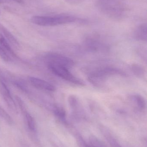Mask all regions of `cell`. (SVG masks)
I'll return each mask as SVG.
<instances>
[{
    "mask_svg": "<svg viewBox=\"0 0 147 147\" xmlns=\"http://www.w3.org/2000/svg\"><path fill=\"white\" fill-rule=\"evenodd\" d=\"M45 59L47 63L60 65L68 69L71 68L74 64L73 60L70 58L56 53H48L46 56Z\"/></svg>",
    "mask_w": 147,
    "mask_h": 147,
    "instance_id": "5b68a950",
    "label": "cell"
},
{
    "mask_svg": "<svg viewBox=\"0 0 147 147\" xmlns=\"http://www.w3.org/2000/svg\"><path fill=\"white\" fill-rule=\"evenodd\" d=\"M78 139V141L80 147H91L89 144L86 143L81 136H79Z\"/></svg>",
    "mask_w": 147,
    "mask_h": 147,
    "instance_id": "ac0fdd59",
    "label": "cell"
},
{
    "mask_svg": "<svg viewBox=\"0 0 147 147\" xmlns=\"http://www.w3.org/2000/svg\"><path fill=\"white\" fill-rule=\"evenodd\" d=\"M135 37L137 39L142 41L147 40V25L141 24L137 27L135 32Z\"/></svg>",
    "mask_w": 147,
    "mask_h": 147,
    "instance_id": "9c48e42d",
    "label": "cell"
},
{
    "mask_svg": "<svg viewBox=\"0 0 147 147\" xmlns=\"http://www.w3.org/2000/svg\"><path fill=\"white\" fill-rule=\"evenodd\" d=\"M29 81L32 86L38 90L46 91H54L55 87L49 82L41 79L35 77H30Z\"/></svg>",
    "mask_w": 147,
    "mask_h": 147,
    "instance_id": "52a82bcc",
    "label": "cell"
},
{
    "mask_svg": "<svg viewBox=\"0 0 147 147\" xmlns=\"http://www.w3.org/2000/svg\"><path fill=\"white\" fill-rule=\"evenodd\" d=\"M66 2L71 4H76L80 3L84 0H65Z\"/></svg>",
    "mask_w": 147,
    "mask_h": 147,
    "instance_id": "d6986e66",
    "label": "cell"
},
{
    "mask_svg": "<svg viewBox=\"0 0 147 147\" xmlns=\"http://www.w3.org/2000/svg\"><path fill=\"white\" fill-rule=\"evenodd\" d=\"M3 38H4V36H3L1 33L0 32V40Z\"/></svg>",
    "mask_w": 147,
    "mask_h": 147,
    "instance_id": "44dd1931",
    "label": "cell"
},
{
    "mask_svg": "<svg viewBox=\"0 0 147 147\" xmlns=\"http://www.w3.org/2000/svg\"><path fill=\"white\" fill-rule=\"evenodd\" d=\"M23 113L25 115L28 129L32 132H35L36 130V125L33 117L27 111V110L24 111Z\"/></svg>",
    "mask_w": 147,
    "mask_h": 147,
    "instance_id": "7c38bea8",
    "label": "cell"
},
{
    "mask_svg": "<svg viewBox=\"0 0 147 147\" xmlns=\"http://www.w3.org/2000/svg\"><path fill=\"white\" fill-rule=\"evenodd\" d=\"M12 1H14L17 3H20V4L24 3L23 0H12Z\"/></svg>",
    "mask_w": 147,
    "mask_h": 147,
    "instance_id": "ffe728a7",
    "label": "cell"
},
{
    "mask_svg": "<svg viewBox=\"0 0 147 147\" xmlns=\"http://www.w3.org/2000/svg\"><path fill=\"white\" fill-rule=\"evenodd\" d=\"M0 94L8 108L13 111H17V107L10 91L3 80L0 77Z\"/></svg>",
    "mask_w": 147,
    "mask_h": 147,
    "instance_id": "8992f818",
    "label": "cell"
},
{
    "mask_svg": "<svg viewBox=\"0 0 147 147\" xmlns=\"http://www.w3.org/2000/svg\"><path fill=\"white\" fill-rule=\"evenodd\" d=\"M47 67L50 71L56 76L64 80L78 85H83V82L73 75L69 70V69L60 65L52 63H47Z\"/></svg>",
    "mask_w": 147,
    "mask_h": 147,
    "instance_id": "3957f363",
    "label": "cell"
},
{
    "mask_svg": "<svg viewBox=\"0 0 147 147\" xmlns=\"http://www.w3.org/2000/svg\"><path fill=\"white\" fill-rule=\"evenodd\" d=\"M0 30L4 38L6 39L9 44L14 46L15 48H18L20 46V44L14 36L3 25L0 23Z\"/></svg>",
    "mask_w": 147,
    "mask_h": 147,
    "instance_id": "ba28073f",
    "label": "cell"
},
{
    "mask_svg": "<svg viewBox=\"0 0 147 147\" xmlns=\"http://www.w3.org/2000/svg\"><path fill=\"white\" fill-rule=\"evenodd\" d=\"M106 139L111 147H123L118 141L109 134H105Z\"/></svg>",
    "mask_w": 147,
    "mask_h": 147,
    "instance_id": "2e32d148",
    "label": "cell"
},
{
    "mask_svg": "<svg viewBox=\"0 0 147 147\" xmlns=\"http://www.w3.org/2000/svg\"><path fill=\"white\" fill-rule=\"evenodd\" d=\"M81 19L66 14H58L51 16H35L31 18L33 23L41 26H54L69 24L81 20Z\"/></svg>",
    "mask_w": 147,
    "mask_h": 147,
    "instance_id": "6da1fadb",
    "label": "cell"
},
{
    "mask_svg": "<svg viewBox=\"0 0 147 147\" xmlns=\"http://www.w3.org/2000/svg\"><path fill=\"white\" fill-rule=\"evenodd\" d=\"M0 117H1L8 124H12L14 123L12 117L6 112V111L1 105H0Z\"/></svg>",
    "mask_w": 147,
    "mask_h": 147,
    "instance_id": "9a60e30c",
    "label": "cell"
},
{
    "mask_svg": "<svg viewBox=\"0 0 147 147\" xmlns=\"http://www.w3.org/2000/svg\"><path fill=\"white\" fill-rule=\"evenodd\" d=\"M53 112L55 116L63 123L67 124L66 112L62 107L56 106L53 109Z\"/></svg>",
    "mask_w": 147,
    "mask_h": 147,
    "instance_id": "30bf717a",
    "label": "cell"
},
{
    "mask_svg": "<svg viewBox=\"0 0 147 147\" xmlns=\"http://www.w3.org/2000/svg\"><path fill=\"white\" fill-rule=\"evenodd\" d=\"M122 71L112 67H106L99 69L91 74L89 77V81L93 84H99L108 76L116 74H123Z\"/></svg>",
    "mask_w": 147,
    "mask_h": 147,
    "instance_id": "277c9868",
    "label": "cell"
},
{
    "mask_svg": "<svg viewBox=\"0 0 147 147\" xmlns=\"http://www.w3.org/2000/svg\"><path fill=\"white\" fill-rule=\"evenodd\" d=\"M133 70L135 73L140 76H141L142 74H143L144 72L143 69L137 65L133 66Z\"/></svg>",
    "mask_w": 147,
    "mask_h": 147,
    "instance_id": "e0dca14e",
    "label": "cell"
},
{
    "mask_svg": "<svg viewBox=\"0 0 147 147\" xmlns=\"http://www.w3.org/2000/svg\"><path fill=\"white\" fill-rule=\"evenodd\" d=\"M0 57L5 62L8 63L11 62L13 58H15L14 56L9 52L0 44Z\"/></svg>",
    "mask_w": 147,
    "mask_h": 147,
    "instance_id": "8fae6325",
    "label": "cell"
},
{
    "mask_svg": "<svg viewBox=\"0 0 147 147\" xmlns=\"http://www.w3.org/2000/svg\"><path fill=\"white\" fill-rule=\"evenodd\" d=\"M89 144L91 147H107L102 141L94 136L90 137Z\"/></svg>",
    "mask_w": 147,
    "mask_h": 147,
    "instance_id": "5bb4252c",
    "label": "cell"
},
{
    "mask_svg": "<svg viewBox=\"0 0 147 147\" xmlns=\"http://www.w3.org/2000/svg\"><path fill=\"white\" fill-rule=\"evenodd\" d=\"M133 99L140 109L143 110L146 108V102L144 98L138 94L133 95Z\"/></svg>",
    "mask_w": 147,
    "mask_h": 147,
    "instance_id": "4fadbf2b",
    "label": "cell"
},
{
    "mask_svg": "<svg viewBox=\"0 0 147 147\" xmlns=\"http://www.w3.org/2000/svg\"><path fill=\"white\" fill-rule=\"evenodd\" d=\"M98 7L109 17L118 18L124 13V8L121 0H97Z\"/></svg>",
    "mask_w": 147,
    "mask_h": 147,
    "instance_id": "7a4b0ae2",
    "label": "cell"
}]
</instances>
